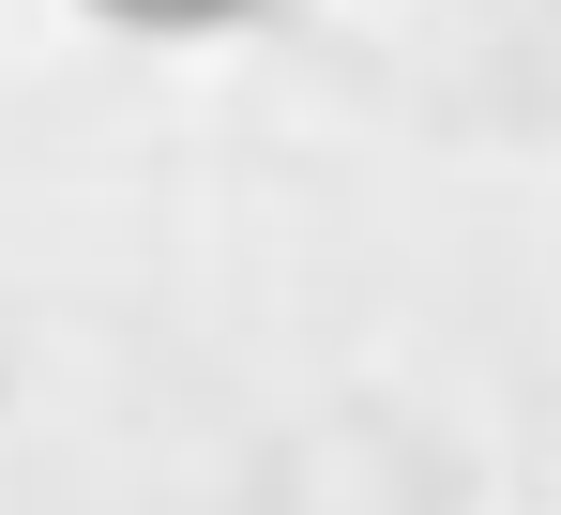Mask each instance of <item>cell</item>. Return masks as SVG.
<instances>
[{
    "instance_id": "6da1fadb",
    "label": "cell",
    "mask_w": 561,
    "mask_h": 515,
    "mask_svg": "<svg viewBox=\"0 0 561 515\" xmlns=\"http://www.w3.org/2000/svg\"><path fill=\"white\" fill-rule=\"evenodd\" d=\"M92 15H122V31H228V15H259V0H92Z\"/></svg>"
}]
</instances>
